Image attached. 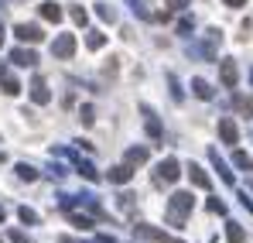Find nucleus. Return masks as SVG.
Wrapping results in <instances>:
<instances>
[{
	"mask_svg": "<svg viewBox=\"0 0 253 243\" xmlns=\"http://www.w3.org/2000/svg\"><path fill=\"white\" fill-rule=\"evenodd\" d=\"M69 14H72V21H76V24H85V21H89V14H85V7H72Z\"/></svg>",
	"mask_w": 253,
	"mask_h": 243,
	"instance_id": "a878e982",
	"label": "nucleus"
},
{
	"mask_svg": "<svg viewBox=\"0 0 253 243\" xmlns=\"http://www.w3.org/2000/svg\"><path fill=\"white\" fill-rule=\"evenodd\" d=\"M233 164H236V168H243V171H250V168H253V158L247 154V151H240V147H236V151H233Z\"/></svg>",
	"mask_w": 253,
	"mask_h": 243,
	"instance_id": "6ab92c4d",
	"label": "nucleus"
},
{
	"mask_svg": "<svg viewBox=\"0 0 253 243\" xmlns=\"http://www.w3.org/2000/svg\"><path fill=\"white\" fill-rule=\"evenodd\" d=\"M51 55L55 58H72L76 55V35H58L51 41Z\"/></svg>",
	"mask_w": 253,
	"mask_h": 243,
	"instance_id": "7ed1b4c3",
	"label": "nucleus"
},
{
	"mask_svg": "<svg viewBox=\"0 0 253 243\" xmlns=\"http://www.w3.org/2000/svg\"><path fill=\"white\" fill-rule=\"evenodd\" d=\"M185 3H188V0H168V7H174V10H181Z\"/></svg>",
	"mask_w": 253,
	"mask_h": 243,
	"instance_id": "2f4dec72",
	"label": "nucleus"
},
{
	"mask_svg": "<svg viewBox=\"0 0 253 243\" xmlns=\"http://www.w3.org/2000/svg\"><path fill=\"white\" fill-rule=\"evenodd\" d=\"M209 161L215 164V171H219V178H222V182H226V185H233V182H236V178H233V171H229V168H226V161H222V158H219V151H209Z\"/></svg>",
	"mask_w": 253,
	"mask_h": 243,
	"instance_id": "9b49d317",
	"label": "nucleus"
},
{
	"mask_svg": "<svg viewBox=\"0 0 253 243\" xmlns=\"http://www.w3.org/2000/svg\"><path fill=\"white\" fill-rule=\"evenodd\" d=\"M209 209H212V212H219V216H222V212H226V205L219 202V199H209Z\"/></svg>",
	"mask_w": 253,
	"mask_h": 243,
	"instance_id": "7c9ffc66",
	"label": "nucleus"
},
{
	"mask_svg": "<svg viewBox=\"0 0 253 243\" xmlns=\"http://www.w3.org/2000/svg\"><path fill=\"white\" fill-rule=\"evenodd\" d=\"M10 240H14V243H31V237L21 233V230H10Z\"/></svg>",
	"mask_w": 253,
	"mask_h": 243,
	"instance_id": "c85d7f7f",
	"label": "nucleus"
},
{
	"mask_svg": "<svg viewBox=\"0 0 253 243\" xmlns=\"http://www.w3.org/2000/svg\"><path fill=\"white\" fill-rule=\"evenodd\" d=\"M168 82H171V96L181 103V86H178V79H174V76H168Z\"/></svg>",
	"mask_w": 253,
	"mask_h": 243,
	"instance_id": "cd10ccee",
	"label": "nucleus"
},
{
	"mask_svg": "<svg viewBox=\"0 0 253 243\" xmlns=\"http://www.w3.org/2000/svg\"><path fill=\"white\" fill-rule=\"evenodd\" d=\"M72 223H76L79 230H89V226H92V219H89V216H83V212H72Z\"/></svg>",
	"mask_w": 253,
	"mask_h": 243,
	"instance_id": "393cba45",
	"label": "nucleus"
},
{
	"mask_svg": "<svg viewBox=\"0 0 253 243\" xmlns=\"http://www.w3.org/2000/svg\"><path fill=\"white\" fill-rule=\"evenodd\" d=\"M0 45H3V28H0Z\"/></svg>",
	"mask_w": 253,
	"mask_h": 243,
	"instance_id": "f704fd0d",
	"label": "nucleus"
},
{
	"mask_svg": "<svg viewBox=\"0 0 253 243\" xmlns=\"http://www.w3.org/2000/svg\"><path fill=\"white\" fill-rule=\"evenodd\" d=\"M250 79H253V72H250Z\"/></svg>",
	"mask_w": 253,
	"mask_h": 243,
	"instance_id": "e433bc0d",
	"label": "nucleus"
},
{
	"mask_svg": "<svg viewBox=\"0 0 253 243\" xmlns=\"http://www.w3.org/2000/svg\"><path fill=\"white\" fill-rule=\"evenodd\" d=\"M17 216H21V223H28V226H35V223H38V212H35V209H28V205H21V209H17Z\"/></svg>",
	"mask_w": 253,
	"mask_h": 243,
	"instance_id": "5701e85b",
	"label": "nucleus"
},
{
	"mask_svg": "<svg viewBox=\"0 0 253 243\" xmlns=\"http://www.w3.org/2000/svg\"><path fill=\"white\" fill-rule=\"evenodd\" d=\"M79 117H83V123H85V127H89V123L96 120V117H92V106H83V110H79Z\"/></svg>",
	"mask_w": 253,
	"mask_h": 243,
	"instance_id": "c756f323",
	"label": "nucleus"
},
{
	"mask_svg": "<svg viewBox=\"0 0 253 243\" xmlns=\"http://www.w3.org/2000/svg\"><path fill=\"white\" fill-rule=\"evenodd\" d=\"M222 3H226V7H243L247 0H222Z\"/></svg>",
	"mask_w": 253,
	"mask_h": 243,
	"instance_id": "473e14b6",
	"label": "nucleus"
},
{
	"mask_svg": "<svg viewBox=\"0 0 253 243\" xmlns=\"http://www.w3.org/2000/svg\"><path fill=\"white\" fill-rule=\"evenodd\" d=\"M147 158H151V151H147V147H130V151L124 154L126 164H144Z\"/></svg>",
	"mask_w": 253,
	"mask_h": 243,
	"instance_id": "2eb2a0df",
	"label": "nucleus"
},
{
	"mask_svg": "<svg viewBox=\"0 0 253 243\" xmlns=\"http://www.w3.org/2000/svg\"><path fill=\"white\" fill-rule=\"evenodd\" d=\"M17 178H24V182H35V178H38V171H35L31 164H17Z\"/></svg>",
	"mask_w": 253,
	"mask_h": 243,
	"instance_id": "b1692460",
	"label": "nucleus"
},
{
	"mask_svg": "<svg viewBox=\"0 0 253 243\" xmlns=\"http://www.w3.org/2000/svg\"><path fill=\"white\" fill-rule=\"evenodd\" d=\"M14 35H17L21 41H28V45H38V41L44 38V31L38 28V24H17V28H14Z\"/></svg>",
	"mask_w": 253,
	"mask_h": 243,
	"instance_id": "0eeeda50",
	"label": "nucleus"
},
{
	"mask_svg": "<svg viewBox=\"0 0 253 243\" xmlns=\"http://www.w3.org/2000/svg\"><path fill=\"white\" fill-rule=\"evenodd\" d=\"M185 171H188V178H192V185H195V189H212V178L209 175H206V171H202V164H188V168H185Z\"/></svg>",
	"mask_w": 253,
	"mask_h": 243,
	"instance_id": "1a4fd4ad",
	"label": "nucleus"
},
{
	"mask_svg": "<svg viewBox=\"0 0 253 243\" xmlns=\"http://www.w3.org/2000/svg\"><path fill=\"white\" fill-rule=\"evenodd\" d=\"M178 175H181L178 158H165V161L154 168V185H174V182H178Z\"/></svg>",
	"mask_w": 253,
	"mask_h": 243,
	"instance_id": "f03ea898",
	"label": "nucleus"
},
{
	"mask_svg": "<svg viewBox=\"0 0 253 243\" xmlns=\"http://www.w3.org/2000/svg\"><path fill=\"white\" fill-rule=\"evenodd\" d=\"M96 14H99V17H103V21H110V24H113V21H117V10H113V7H110V3H96Z\"/></svg>",
	"mask_w": 253,
	"mask_h": 243,
	"instance_id": "4be33fe9",
	"label": "nucleus"
},
{
	"mask_svg": "<svg viewBox=\"0 0 253 243\" xmlns=\"http://www.w3.org/2000/svg\"><path fill=\"white\" fill-rule=\"evenodd\" d=\"M31 99H35L38 106H44V103L51 99V93H48V86H44V79H35V82H31Z\"/></svg>",
	"mask_w": 253,
	"mask_h": 243,
	"instance_id": "f8f14e48",
	"label": "nucleus"
},
{
	"mask_svg": "<svg viewBox=\"0 0 253 243\" xmlns=\"http://www.w3.org/2000/svg\"><path fill=\"white\" fill-rule=\"evenodd\" d=\"M219 76H222V86H226V89H233V86H236V79H240L236 62H233V58H222V62H219Z\"/></svg>",
	"mask_w": 253,
	"mask_h": 243,
	"instance_id": "39448f33",
	"label": "nucleus"
},
{
	"mask_svg": "<svg viewBox=\"0 0 253 243\" xmlns=\"http://www.w3.org/2000/svg\"><path fill=\"white\" fill-rule=\"evenodd\" d=\"M226 240H229V243H243V240H247V233H243V226L229 219V223H226Z\"/></svg>",
	"mask_w": 253,
	"mask_h": 243,
	"instance_id": "dca6fc26",
	"label": "nucleus"
},
{
	"mask_svg": "<svg viewBox=\"0 0 253 243\" xmlns=\"http://www.w3.org/2000/svg\"><path fill=\"white\" fill-rule=\"evenodd\" d=\"M192 28H195V21H192V17H181V21H178V35H188Z\"/></svg>",
	"mask_w": 253,
	"mask_h": 243,
	"instance_id": "bb28decb",
	"label": "nucleus"
},
{
	"mask_svg": "<svg viewBox=\"0 0 253 243\" xmlns=\"http://www.w3.org/2000/svg\"><path fill=\"white\" fill-rule=\"evenodd\" d=\"M42 17H44V21H51V24H58V21H62V7H58L55 0H44V3H42Z\"/></svg>",
	"mask_w": 253,
	"mask_h": 243,
	"instance_id": "4468645a",
	"label": "nucleus"
},
{
	"mask_svg": "<svg viewBox=\"0 0 253 243\" xmlns=\"http://www.w3.org/2000/svg\"><path fill=\"white\" fill-rule=\"evenodd\" d=\"M0 82H3V93H7V96H17V93H21V82L14 79V76H7V72H3Z\"/></svg>",
	"mask_w": 253,
	"mask_h": 243,
	"instance_id": "412c9836",
	"label": "nucleus"
},
{
	"mask_svg": "<svg viewBox=\"0 0 253 243\" xmlns=\"http://www.w3.org/2000/svg\"><path fill=\"white\" fill-rule=\"evenodd\" d=\"M3 216H7V209H3V205H0V223H3Z\"/></svg>",
	"mask_w": 253,
	"mask_h": 243,
	"instance_id": "72a5a7b5",
	"label": "nucleus"
},
{
	"mask_svg": "<svg viewBox=\"0 0 253 243\" xmlns=\"http://www.w3.org/2000/svg\"><path fill=\"white\" fill-rule=\"evenodd\" d=\"M0 161H3V151H0Z\"/></svg>",
	"mask_w": 253,
	"mask_h": 243,
	"instance_id": "c9c22d12",
	"label": "nucleus"
},
{
	"mask_svg": "<svg viewBox=\"0 0 253 243\" xmlns=\"http://www.w3.org/2000/svg\"><path fill=\"white\" fill-rule=\"evenodd\" d=\"M219 137H222L229 147H233V144H240V130H236V123L229 120V117H222V120H219Z\"/></svg>",
	"mask_w": 253,
	"mask_h": 243,
	"instance_id": "6e6552de",
	"label": "nucleus"
},
{
	"mask_svg": "<svg viewBox=\"0 0 253 243\" xmlns=\"http://www.w3.org/2000/svg\"><path fill=\"white\" fill-rule=\"evenodd\" d=\"M76 164H79V175H83V178H89V182H99V171H96V168H92L89 161L76 158Z\"/></svg>",
	"mask_w": 253,
	"mask_h": 243,
	"instance_id": "aec40b11",
	"label": "nucleus"
},
{
	"mask_svg": "<svg viewBox=\"0 0 253 243\" xmlns=\"http://www.w3.org/2000/svg\"><path fill=\"white\" fill-rule=\"evenodd\" d=\"M10 62L21 65V69H35V65H38V55H35L31 48H14V51H10Z\"/></svg>",
	"mask_w": 253,
	"mask_h": 243,
	"instance_id": "423d86ee",
	"label": "nucleus"
},
{
	"mask_svg": "<svg viewBox=\"0 0 253 243\" xmlns=\"http://www.w3.org/2000/svg\"><path fill=\"white\" fill-rule=\"evenodd\" d=\"M140 110H144V117H147V134H151V141H161V123H158V117H154V110H151V106H140Z\"/></svg>",
	"mask_w": 253,
	"mask_h": 243,
	"instance_id": "ddd939ff",
	"label": "nucleus"
},
{
	"mask_svg": "<svg viewBox=\"0 0 253 243\" xmlns=\"http://www.w3.org/2000/svg\"><path fill=\"white\" fill-rule=\"evenodd\" d=\"M103 45H106V35H103V31H89V35H85V48H92V51H99Z\"/></svg>",
	"mask_w": 253,
	"mask_h": 243,
	"instance_id": "a211bd4d",
	"label": "nucleus"
},
{
	"mask_svg": "<svg viewBox=\"0 0 253 243\" xmlns=\"http://www.w3.org/2000/svg\"><path fill=\"white\" fill-rule=\"evenodd\" d=\"M133 237H137V240H147V243H171L168 237L161 233V230H154V226H144V223H137V226H133Z\"/></svg>",
	"mask_w": 253,
	"mask_h": 243,
	"instance_id": "20e7f679",
	"label": "nucleus"
},
{
	"mask_svg": "<svg viewBox=\"0 0 253 243\" xmlns=\"http://www.w3.org/2000/svg\"><path fill=\"white\" fill-rule=\"evenodd\" d=\"M192 205H195V199H192V192H174L168 199V223L171 226H185V219H188V212H192Z\"/></svg>",
	"mask_w": 253,
	"mask_h": 243,
	"instance_id": "f257e3e1",
	"label": "nucleus"
},
{
	"mask_svg": "<svg viewBox=\"0 0 253 243\" xmlns=\"http://www.w3.org/2000/svg\"><path fill=\"white\" fill-rule=\"evenodd\" d=\"M130 178H133V164H117V168H110V182H113V185H126V182H130Z\"/></svg>",
	"mask_w": 253,
	"mask_h": 243,
	"instance_id": "9d476101",
	"label": "nucleus"
},
{
	"mask_svg": "<svg viewBox=\"0 0 253 243\" xmlns=\"http://www.w3.org/2000/svg\"><path fill=\"white\" fill-rule=\"evenodd\" d=\"M192 93H195L199 99H212V86L206 79H192Z\"/></svg>",
	"mask_w": 253,
	"mask_h": 243,
	"instance_id": "f3484780",
	"label": "nucleus"
}]
</instances>
